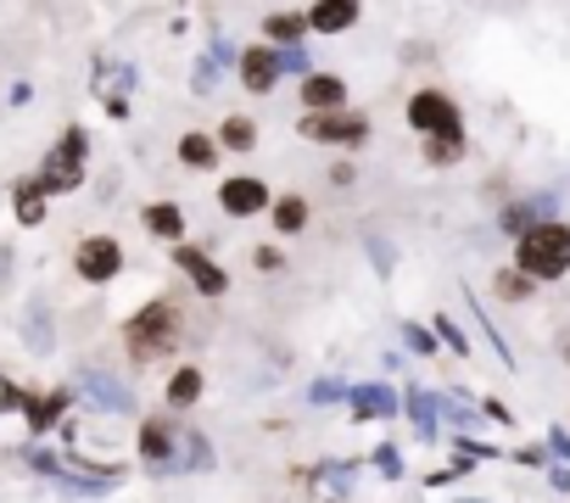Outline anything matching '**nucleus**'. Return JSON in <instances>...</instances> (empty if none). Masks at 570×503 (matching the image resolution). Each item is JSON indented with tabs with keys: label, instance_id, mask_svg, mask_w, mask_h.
I'll list each match as a JSON object with an SVG mask.
<instances>
[{
	"label": "nucleus",
	"instance_id": "1",
	"mask_svg": "<svg viewBox=\"0 0 570 503\" xmlns=\"http://www.w3.org/2000/svg\"><path fill=\"white\" fill-rule=\"evenodd\" d=\"M514 269L537 286V280H559L570 269V224L548 218V224H531L514 246Z\"/></svg>",
	"mask_w": 570,
	"mask_h": 503
},
{
	"label": "nucleus",
	"instance_id": "2",
	"mask_svg": "<svg viewBox=\"0 0 570 503\" xmlns=\"http://www.w3.org/2000/svg\"><path fill=\"white\" fill-rule=\"evenodd\" d=\"M174 342H179V303H168V297H151V303L124 325V347H129L135 364H151V358L174 353Z\"/></svg>",
	"mask_w": 570,
	"mask_h": 503
},
{
	"label": "nucleus",
	"instance_id": "3",
	"mask_svg": "<svg viewBox=\"0 0 570 503\" xmlns=\"http://www.w3.org/2000/svg\"><path fill=\"white\" fill-rule=\"evenodd\" d=\"M85 162H90V135H85L79 124H68V129H62V140L46 151V162H40L35 185H40L46 196L79 190V185H85Z\"/></svg>",
	"mask_w": 570,
	"mask_h": 503
},
{
	"label": "nucleus",
	"instance_id": "4",
	"mask_svg": "<svg viewBox=\"0 0 570 503\" xmlns=\"http://www.w3.org/2000/svg\"><path fill=\"white\" fill-rule=\"evenodd\" d=\"M409 129L420 140H464V112L442 90H414L409 96Z\"/></svg>",
	"mask_w": 570,
	"mask_h": 503
},
{
	"label": "nucleus",
	"instance_id": "5",
	"mask_svg": "<svg viewBox=\"0 0 570 503\" xmlns=\"http://www.w3.org/2000/svg\"><path fill=\"white\" fill-rule=\"evenodd\" d=\"M124 240L118 235H85L79 246H73V275L85 280V286H112L118 275H124Z\"/></svg>",
	"mask_w": 570,
	"mask_h": 503
},
{
	"label": "nucleus",
	"instance_id": "6",
	"mask_svg": "<svg viewBox=\"0 0 570 503\" xmlns=\"http://www.w3.org/2000/svg\"><path fill=\"white\" fill-rule=\"evenodd\" d=\"M297 135L314 146H364L370 140V118L364 112H303Z\"/></svg>",
	"mask_w": 570,
	"mask_h": 503
},
{
	"label": "nucleus",
	"instance_id": "7",
	"mask_svg": "<svg viewBox=\"0 0 570 503\" xmlns=\"http://www.w3.org/2000/svg\"><path fill=\"white\" fill-rule=\"evenodd\" d=\"M268 201H274V190H268L263 174H229V179H218L224 218H257V213H268Z\"/></svg>",
	"mask_w": 570,
	"mask_h": 503
},
{
	"label": "nucleus",
	"instance_id": "8",
	"mask_svg": "<svg viewBox=\"0 0 570 503\" xmlns=\"http://www.w3.org/2000/svg\"><path fill=\"white\" fill-rule=\"evenodd\" d=\"M174 264H179V275H185V280H190L202 297H213V303H218V297L229 292V275H224V269L207 258L202 246H174Z\"/></svg>",
	"mask_w": 570,
	"mask_h": 503
},
{
	"label": "nucleus",
	"instance_id": "9",
	"mask_svg": "<svg viewBox=\"0 0 570 503\" xmlns=\"http://www.w3.org/2000/svg\"><path fill=\"white\" fill-rule=\"evenodd\" d=\"M140 458H146L151 470H168V464L179 458V431H174V414H151V420L140 425Z\"/></svg>",
	"mask_w": 570,
	"mask_h": 503
},
{
	"label": "nucleus",
	"instance_id": "10",
	"mask_svg": "<svg viewBox=\"0 0 570 503\" xmlns=\"http://www.w3.org/2000/svg\"><path fill=\"white\" fill-rule=\"evenodd\" d=\"M303 112H347L342 73H303Z\"/></svg>",
	"mask_w": 570,
	"mask_h": 503
},
{
	"label": "nucleus",
	"instance_id": "11",
	"mask_svg": "<svg viewBox=\"0 0 570 503\" xmlns=\"http://www.w3.org/2000/svg\"><path fill=\"white\" fill-rule=\"evenodd\" d=\"M274 79H279V57L257 40V46H246L240 51V90H252V96H268L274 90Z\"/></svg>",
	"mask_w": 570,
	"mask_h": 503
},
{
	"label": "nucleus",
	"instance_id": "12",
	"mask_svg": "<svg viewBox=\"0 0 570 503\" xmlns=\"http://www.w3.org/2000/svg\"><path fill=\"white\" fill-rule=\"evenodd\" d=\"M202 392H207V375L196 364H174V375L163 386V403H168V414H185V408L202 403Z\"/></svg>",
	"mask_w": 570,
	"mask_h": 503
},
{
	"label": "nucleus",
	"instance_id": "13",
	"mask_svg": "<svg viewBox=\"0 0 570 503\" xmlns=\"http://www.w3.org/2000/svg\"><path fill=\"white\" fill-rule=\"evenodd\" d=\"M140 224H146V235H157L168 246H185V207L179 201H146Z\"/></svg>",
	"mask_w": 570,
	"mask_h": 503
},
{
	"label": "nucleus",
	"instance_id": "14",
	"mask_svg": "<svg viewBox=\"0 0 570 503\" xmlns=\"http://www.w3.org/2000/svg\"><path fill=\"white\" fill-rule=\"evenodd\" d=\"M303 18H308V34H347L364 12L353 7V0H320V7H308Z\"/></svg>",
	"mask_w": 570,
	"mask_h": 503
},
{
	"label": "nucleus",
	"instance_id": "15",
	"mask_svg": "<svg viewBox=\"0 0 570 503\" xmlns=\"http://www.w3.org/2000/svg\"><path fill=\"white\" fill-rule=\"evenodd\" d=\"M308 218H314V207H308V196H297V190H285V196L268 201V224H274L279 235H303Z\"/></svg>",
	"mask_w": 570,
	"mask_h": 503
},
{
	"label": "nucleus",
	"instance_id": "16",
	"mask_svg": "<svg viewBox=\"0 0 570 503\" xmlns=\"http://www.w3.org/2000/svg\"><path fill=\"white\" fill-rule=\"evenodd\" d=\"M297 40H308V18H303L297 7H279V12L263 18V46H268V51H274V46H297Z\"/></svg>",
	"mask_w": 570,
	"mask_h": 503
},
{
	"label": "nucleus",
	"instance_id": "17",
	"mask_svg": "<svg viewBox=\"0 0 570 503\" xmlns=\"http://www.w3.org/2000/svg\"><path fill=\"white\" fill-rule=\"evenodd\" d=\"M179 162L185 168H196V174H207V168H218V140L207 135V129H190V135H179Z\"/></svg>",
	"mask_w": 570,
	"mask_h": 503
},
{
	"label": "nucleus",
	"instance_id": "18",
	"mask_svg": "<svg viewBox=\"0 0 570 503\" xmlns=\"http://www.w3.org/2000/svg\"><path fill=\"white\" fill-rule=\"evenodd\" d=\"M68 392H46V397H23V414H29V431L40 436V431H51L62 414H68Z\"/></svg>",
	"mask_w": 570,
	"mask_h": 503
},
{
	"label": "nucleus",
	"instance_id": "19",
	"mask_svg": "<svg viewBox=\"0 0 570 503\" xmlns=\"http://www.w3.org/2000/svg\"><path fill=\"white\" fill-rule=\"evenodd\" d=\"M213 140H218V151H240V157H246V151L257 146V124H252L246 112H229V118L218 124V135H213Z\"/></svg>",
	"mask_w": 570,
	"mask_h": 503
},
{
	"label": "nucleus",
	"instance_id": "20",
	"mask_svg": "<svg viewBox=\"0 0 570 503\" xmlns=\"http://www.w3.org/2000/svg\"><path fill=\"white\" fill-rule=\"evenodd\" d=\"M46 213H51V196H46L35 179H23V185H18V224H23V229H40Z\"/></svg>",
	"mask_w": 570,
	"mask_h": 503
},
{
	"label": "nucleus",
	"instance_id": "21",
	"mask_svg": "<svg viewBox=\"0 0 570 503\" xmlns=\"http://www.w3.org/2000/svg\"><path fill=\"white\" fill-rule=\"evenodd\" d=\"M464 157V140H425V162L431 168H448V162H459Z\"/></svg>",
	"mask_w": 570,
	"mask_h": 503
},
{
	"label": "nucleus",
	"instance_id": "22",
	"mask_svg": "<svg viewBox=\"0 0 570 503\" xmlns=\"http://www.w3.org/2000/svg\"><path fill=\"white\" fill-rule=\"evenodd\" d=\"M252 269H257V275H285V251H279V246H257V251H252Z\"/></svg>",
	"mask_w": 570,
	"mask_h": 503
},
{
	"label": "nucleus",
	"instance_id": "23",
	"mask_svg": "<svg viewBox=\"0 0 570 503\" xmlns=\"http://www.w3.org/2000/svg\"><path fill=\"white\" fill-rule=\"evenodd\" d=\"M525 292H531V280H525L520 269H514V275H498V297H525Z\"/></svg>",
	"mask_w": 570,
	"mask_h": 503
},
{
	"label": "nucleus",
	"instance_id": "24",
	"mask_svg": "<svg viewBox=\"0 0 570 503\" xmlns=\"http://www.w3.org/2000/svg\"><path fill=\"white\" fill-rule=\"evenodd\" d=\"M353 179H358L353 162H336V168H331V185H353Z\"/></svg>",
	"mask_w": 570,
	"mask_h": 503
}]
</instances>
